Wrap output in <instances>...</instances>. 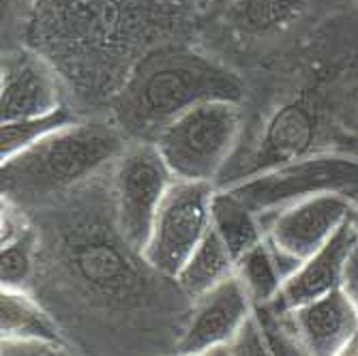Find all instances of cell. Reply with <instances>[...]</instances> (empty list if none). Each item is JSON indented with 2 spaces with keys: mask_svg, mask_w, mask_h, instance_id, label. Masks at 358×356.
Segmentation results:
<instances>
[{
  "mask_svg": "<svg viewBox=\"0 0 358 356\" xmlns=\"http://www.w3.org/2000/svg\"><path fill=\"white\" fill-rule=\"evenodd\" d=\"M341 290L345 292V297L350 299L352 307L358 313V245L354 247L350 260L345 264V273H343V281H341Z\"/></svg>",
  "mask_w": 358,
  "mask_h": 356,
  "instance_id": "cell-24",
  "label": "cell"
},
{
  "mask_svg": "<svg viewBox=\"0 0 358 356\" xmlns=\"http://www.w3.org/2000/svg\"><path fill=\"white\" fill-rule=\"evenodd\" d=\"M354 213L356 208L350 198L331 193L313 196L273 215L259 217L264 225V238L285 279L327 245Z\"/></svg>",
  "mask_w": 358,
  "mask_h": 356,
  "instance_id": "cell-10",
  "label": "cell"
},
{
  "mask_svg": "<svg viewBox=\"0 0 358 356\" xmlns=\"http://www.w3.org/2000/svg\"><path fill=\"white\" fill-rule=\"evenodd\" d=\"M358 245V217L356 213L335 232V236L313 253L301 269L285 279L273 301L279 309H296L341 290L345 264L354 247Z\"/></svg>",
  "mask_w": 358,
  "mask_h": 356,
  "instance_id": "cell-13",
  "label": "cell"
},
{
  "mask_svg": "<svg viewBox=\"0 0 358 356\" xmlns=\"http://www.w3.org/2000/svg\"><path fill=\"white\" fill-rule=\"evenodd\" d=\"M245 134V108L206 101L170 122L155 140L174 178L219 185Z\"/></svg>",
  "mask_w": 358,
  "mask_h": 356,
  "instance_id": "cell-5",
  "label": "cell"
},
{
  "mask_svg": "<svg viewBox=\"0 0 358 356\" xmlns=\"http://www.w3.org/2000/svg\"><path fill=\"white\" fill-rule=\"evenodd\" d=\"M253 303L238 277L227 279L191 305L187 327L172 356H193L227 346L253 313Z\"/></svg>",
  "mask_w": 358,
  "mask_h": 356,
  "instance_id": "cell-12",
  "label": "cell"
},
{
  "mask_svg": "<svg viewBox=\"0 0 358 356\" xmlns=\"http://www.w3.org/2000/svg\"><path fill=\"white\" fill-rule=\"evenodd\" d=\"M164 0H37L30 48L41 52L62 80L99 88L110 104L168 30ZM94 97V90H92Z\"/></svg>",
  "mask_w": 358,
  "mask_h": 356,
  "instance_id": "cell-2",
  "label": "cell"
},
{
  "mask_svg": "<svg viewBox=\"0 0 358 356\" xmlns=\"http://www.w3.org/2000/svg\"><path fill=\"white\" fill-rule=\"evenodd\" d=\"M232 356H273L266 343V337L262 333V327H259L255 309L251 313V318L243 325V329L236 333V337L227 343Z\"/></svg>",
  "mask_w": 358,
  "mask_h": 356,
  "instance_id": "cell-23",
  "label": "cell"
},
{
  "mask_svg": "<svg viewBox=\"0 0 358 356\" xmlns=\"http://www.w3.org/2000/svg\"><path fill=\"white\" fill-rule=\"evenodd\" d=\"M337 356H358V335H354V339Z\"/></svg>",
  "mask_w": 358,
  "mask_h": 356,
  "instance_id": "cell-28",
  "label": "cell"
},
{
  "mask_svg": "<svg viewBox=\"0 0 358 356\" xmlns=\"http://www.w3.org/2000/svg\"><path fill=\"white\" fill-rule=\"evenodd\" d=\"M255 315L273 356H309L285 309H279L271 303L255 307Z\"/></svg>",
  "mask_w": 358,
  "mask_h": 356,
  "instance_id": "cell-21",
  "label": "cell"
},
{
  "mask_svg": "<svg viewBox=\"0 0 358 356\" xmlns=\"http://www.w3.org/2000/svg\"><path fill=\"white\" fill-rule=\"evenodd\" d=\"M345 5H350L352 9H358V0H343Z\"/></svg>",
  "mask_w": 358,
  "mask_h": 356,
  "instance_id": "cell-30",
  "label": "cell"
},
{
  "mask_svg": "<svg viewBox=\"0 0 358 356\" xmlns=\"http://www.w3.org/2000/svg\"><path fill=\"white\" fill-rule=\"evenodd\" d=\"M213 28L241 52H279L315 35L343 0H208ZM225 41V43H227Z\"/></svg>",
  "mask_w": 358,
  "mask_h": 356,
  "instance_id": "cell-7",
  "label": "cell"
},
{
  "mask_svg": "<svg viewBox=\"0 0 358 356\" xmlns=\"http://www.w3.org/2000/svg\"><path fill=\"white\" fill-rule=\"evenodd\" d=\"M213 230L232 253L234 262L264 241V225L259 217L219 187L213 198Z\"/></svg>",
  "mask_w": 358,
  "mask_h": 356,
  "instance_id": "cell-18",
  "label": "cell"
},
{
  "mask_svg": "<svg viewBox=\"0 0 358 356\" xmlns=\"http://www.w3.org/2000/svg\"><path fill=\"white\" fill-rule=\"evenodd\" d=\"M245 99V82L223 58L185 45L146 54L112 101V120L129 140L155 142L164 129L206 101Z\"/></svg>",
  "mask_w": 358,
  "mask_h": 356,
  "instance_id": "cell-3",
  "label": "cell"
},
{
  "mask_svg": "<svg viewBox=\"0 0 358 356\" xmlns=\"http://www.w3.org/2000/svg\"><path fill=\"white\" fill-rule=\"evenodd\" d=\"M217 185L176 178L161 202L144 249L146 262L161 275L176 279L191 253L213 228Z\"/></svg>",
  "mask_w": 358,
  "mask_h": 356,
  "instance_id": "cell-9",
  "label": "cell"
},
{
  "mask_svg": "<svg viewBox=\"0 0 358 356\" xmlns=\"http://www.w3.org/2000/svg\"><path fill=\"white\" fill-rule=\"evenodd\" d=\"M41 356H86V354L71 343H50L45 346Z\"/></svg>",
  "mask_w": 358,
  "mask_h": 356,
  "instance_id": "cell-27",
  "label": "cell"
},
{
  "mask_svg": "<svg viewBox=\"0 0 358 356\" xmlns=\"http://www.w3.org/2000/svg\"><path fill=\"white\" fill-rule=\"evenodd\" d=\"M129 138L112 118H82L3 164V196L28 208L106 174Z\"/></svg>",
  "mask_w": 358,
  "mask_h": 356,
  "instance_id": "cell-4",
  "label": "cell"
},
{
  "mask_svg": "<svg viewBox=\"0 0 358 356\" xmlns=\"http://www.w3.org/2000/svg\"><path fill=\"white\" fill-rule=\"evenodd\" d=\"M232 277H236L234 257L210 228L200 247L191 253V257L176 275V283L185 297L193 303Z\"/></svg>",
  "mask_w": 358,
  "mask_h": 356,
  "instance_id": "cell-17",
  "label": "cell"
},
{
  "mask_svg": "<svg viewBox=\"0 0 358 356\" xmlns=\"http://www.w3.org/2000/svg\"><path fill=\"white\" fill-rule=\"evenodd\" d=\"M343 124H345V129L350 127L358 134V80L352 86L350 97H348V104H345V110H343Z\"/></svg>",
  "mask_w": 358,
  "mask_h": 356,
  "instance_id": "cell-26",
  "label": "cell"
},
{
  "mask_svg": "<svg viewBox=\"0 0 358 356\" xmlns=\"http://www.w3.org/2000/svg\"><path fill=\"white\" fill-rule=\"evenodd\" d=\"M84 116H80L78 112L69 110L67 106H62L56 112L45 114V116H35V118L0 124V161L5 164V161L22 155L24 150L43 142L52 134L60 131V129L76 124Z\"/></svg>",
  "mask_w": 358,
  "mask_h": 356,
  "instance_id": "cell-19",
  "label": "cell"
},
{
  "mask_svg": "<svg viewBox=\"0 0 358 356\" xmlns=\"http://www.w3.org/2000/svg\"><path fill=\"white\" fill-rule=\"evenodd\" d=\"M67 84L35 48L3 50L0 60V124L45 116L67 106Z\"/></svg>",
  "mask_w": 358,
  "mask_h": 356,
  "instance_id": "cell-11",
  "label": "cell"
},
{
  "mask_svg": "<svg viewBox=\"0 0 358 356\" xmlns=\"http://www.w3.org/2000/svg\"><path fill=\"white\" fill-rule=\"evenodd\" d=\"M0 9H3V50L24 45L20 37L30 30L37 0H0Z\"/></svg>",
  "mask_w": 358,
  "mask_h": 356,
  "instance_id": "cell-22",
  "label": "cell"
},
{
  "mask_svg": "<svg viewBox=\"0 0 358 356\" xmlns=\"http://www.w3.org/2000/svg\"><path fill=\"white\" fill-rule=\"evenodd\" d=\"M193 356H232V352H230V348H227V346H221V348H213L208 352L193 354Z\"/></svg>",
  "mask_w": 358,
  "mask_h": 356,
  "instance_id": "cell-29",
  "label": "cell"
},
{
  "mask_svg": "<svg viewBox=\"0 0 358 356\" xmlns=\"http://www.w3.org/2000/svg\"><path fill=\"white\" fill-rule=\"evenodd\" d=\"M39 260V230L13 200H0V290L30 292Z\"/></svg>",
  "mask_w": 358,
  "mask_h": 356,
  "instance_id": "cell-15",
  "label": "cell"
},
{
  "mask_svg": "<svg viewBox=\"0 0 358 356\" xmlns=\"http://www.w3.org/2000/svg\"><path fill=\"white\" fill-rule=\"evenodd\" d=\"M285 311L309 356H337L358 335V313L343 290Z\"/></svg>",
  "mask_w": 358,
  "mask_h": 356,
  "instance_id": "cell-14",
  "label": "cell"
},
{
  "mask_svg": "<svg viewBox=\"0 0 358 356\" xmlns=\"http://www.w3.org/2000/svg\"><path fill=\"white\" fill-rule=\"evenodd\" d=\"M174 174L155 142L129 140L110 168V202L120 236L144 255L157 211L164 202Z\"/></svg>",
  "mask_w": 358,
  "mask_h": 356,
  "instance_id": "cell-8",
  "label": "cell"
},
{
  "mask_svg": "<svg viewBox=\"0 0 358 356\" xmlns=\"http://www.w3.org/2000/svg\"><path fill=\"white\" fill-rule=\"evenodd\" d=\"M232 193L257 217L273 215L313 196H343L358 200V155L317 150L245 180L219 187Z\"/></svg>",
  "mask_w": 358,
  "mask_h": 356,
  "instance_id": "cell-6",
  "label": "cell"
},
{
  "mask_svg": "<svg viewBox=\"0 0 358 356\" xmlns=\"http://www.w3.org/2000/svg\"><path fill=\"white\" fill-rule=\"evenodd\" d=\"M236 277L245 285L253 307L271 305L285 283V275L266 238L236 262Z\"/></svg>",
  "mask_w": 358,
  "mask_h": 356,
  "instance_id": "cell-20",
  "label": "cell"
},
{
  "mask_svg": "<svg viewBox=\"0 0 358 356\" xmlns=\"http://www.w3.org/2000/svg\"><path fill=\"white\" fill-rule=\"evenodd\" d=\"M0 339L69 343L54 315L24 290H0Z\"/></svg>",
  "mask_w": 358,
  "mask_h": 356,
  "instance_id": "cell-16",
  "label": "cell"
},
{
  "mask_svg": "<svg viewBox=\"0 0 358 356\" xmlns=\"http://www.w3.org/2000/svg\"><path fill=\"white\" fill-rule=\"evenodd\" d=\"M45 346H50V343L0 339V356H41Z\"/></svg>",
  "mask_w": 358,
  "mask_h": 356,
  "instance_id": "cell-25",
  "label": "cell"
},
{
  "mask_svg": "<svg viewBox=\"0 0 358 356\" xmlns=\"http://www.w3.org/2000/svg\"><path fill=\"white\" fill-rule=\"evenodd\" d=\"M24 211L39 230L30 292L71 346L86 356L174 354L193 303L120 236L110 191L106 202L67 191Z\"/></svg>",
  "mask_w": 358,
  "mask_h": 356,
  "instance_id": "cell-1",
  "label": "cell"
}]
</instances>
